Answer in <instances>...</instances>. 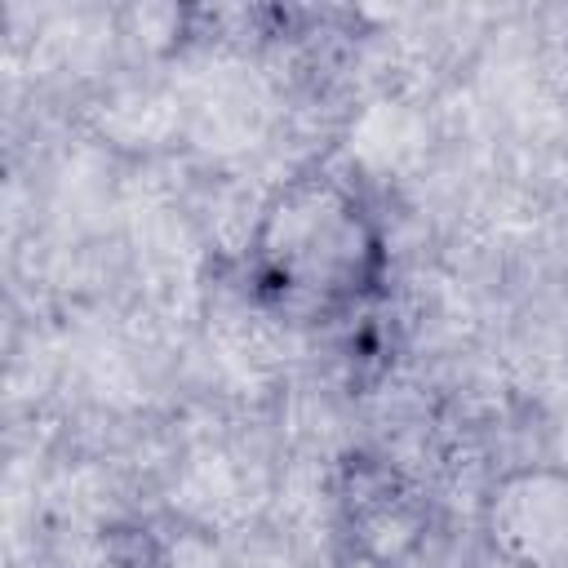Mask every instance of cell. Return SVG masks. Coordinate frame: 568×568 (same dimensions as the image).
<instances>
[{
	"mask_svg": "<svg viewBox=\"0 0 568 568\" xmlns=\"http://www.w3.org/2000/svg\"><path fill=\"white\" fill-rule=\"evenodd\" d=\"M484 528L515 568H568V470L528 466L506 475L484 506Z\"/></svg>",
	"mask_w": 568,
	"mask_h": 568,
	"instance_id": "2",
	"label": "cell"
},
{
	"mask_svg": "<svg viewBox=\"0 0 568 568\" xmlns=\"http://www.w3.org/2000/svg\"><path fill=\"white\" fill-rule=\"evenodd\" d=\"M257 253L284 288L337 297L364 280L373 262V235L359 204L337 182L302 178L266 204Z\"/></svg>",
	"mask_w": 568,
	"mask_h": 568,
	"instance_id": "1",
	"label": "cell"
}]
</instances>
